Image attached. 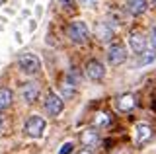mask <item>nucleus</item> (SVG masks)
<instances>
[{
	"instance_id": "f3484780",
	"label": "nucleus",
	"mask_w": 156,
	"mask_h": 154,
	"mask_svg": "<svg viewBox=\"0 0 156 154\" xmlns=\"http://www.w3.org/2000/svg\"><path fill=\"white\" fill-rule=\"evenodd\" d=\"M136 57H140V59H139V65H140V66L150 65V62L156 59V49H150V51H146V49H144L143 53H139Z\"/></svg>"
},
{
	"instance_id": "f257e3e1",
	"label": "nucleus",
	"mask_w": 156,
	"mask_h": 154,
	"mask_svg": "<svg viewBox=\"0 0 156 154\" xmlns=\"http://www.w3.org/2000/svg\"><path fill=\"white\" fill-rule=\"evenodd\" d=\"M66 37L74 45H84L90 39V30H88V26L82 20H72L66 26Z\"/></svg>"
},
{
	"instance_id": "ddd939ff",
	"label": "nucleus",
	"mask_w": 156,
	"mask_h": 154,
	"mask_svg": "<svg viewBox=\"0 0 156 154\" xmlns=\"http://www.w3.org/2000/svg\"><path fill=\"white\" fill-rule=\"evenodd\" d=\"M125 8H127V12H129L131 16H140V14L146 12L148 2H146V0H127Z\"/></svg>"
},
{
	"instance_id": "423d86ee",
	"label": "nucleus",
	"mask_w": 156,
	"mask_h": 154,
	"mask_svg": "<svg viewBox=\"0 0 156 154\" xmlns=\"http://www.w3.org/2000/svg\"><path fill=\"white\" fill-rule=\"evenodd\" d=\"M146 45H148V39H146L144 31L140 30V27H135V30L129 31V49L133 51L135 55L143 53L146 49Z\"/></svg>"
},
{
	"instance_id": "412c9836",
	"label": "nucleus",
	"mask_w": 156,
	"mask_h": 154,
	"mask_svg": "<svg viewBox=\"0 0 156 154\" xmlns=\"http://www.w3.org/2000/svg\"><path fill=\"white\" fill-rule=\"evenodd\" d=\"M72 148H74V142H70V141H68V142H65V144L61 146V150H58V154H68V152L72 150Z\"/></svg>"
},
{
	"instance_id": "9b49d317",
	"label": "nucleus",
	"mask_w": 156,
	"mask_h": 154,
	"mask_svg": "<svg viewBox=\"0 0 156 154\" xmlns=\"http://www.w3.org/2000/svg\"><path fill=\"white\" fill-rule=\"evenodd\" d=\"M94 35L100 43H109L113 39V27L107 22H98L96 27H94Z\"/></svg>"
},
{
	"instance_id": "9d476101",
	"label": "nucleus",
	"mask_w": 156,
	"mask_h": 154,
	"mask_svg": "<svg viewBox=\"0 0 156 154\" xmlns=\"http://www.w3.org/2000/svg\"><path fill=\"white\" fill-rule=\"evenodd\" d=\"M107 61L113 66H119L127 61V49L123 43H113V45L107 49Z\"/></svg>"
},
{
	"instance_id": "f8f14e48",
	"label": "nucleus",
	"mask_w": 156,
	"mask_h": 154,
	"mask_svg": "<svg viewBox=\"0 0 156 154\" xmlns=\"http://www.w3.org/2000/svg\"><path fill=\"white\" fill-rule=\"evenodd\" d=\"M80 141H82V144H84V146H88V148H96L98 144H100V141H101L98 127L84 129V131H82V135H80Z\"/></svg>"
},
{
	"instance_id": "2eb2a0df",
	"label": "nucleus",
	"mask_w": 156,
	"mask_h": 154,
	"mask_svg": "<svg viewBox=\"0 0 156 154\" xmlns=\"http://www.w3.org/2000/svg\"><path fill=\"white\" fill-rule=\"evenodd\" d=\"M94 125L96 127H109L111 125V115L107 111H98L94 117Z\"/></svg>"
},
{
	"instance_id": "aec40b11",
	"label": "nucleus",
	"mask_w": 156,
	"mask_h": 154,
	"mask_svg": "<svg viewBox=\"0 0 156 154\" xmlns=\"http://www.w3.org/2000/svg\"><path fill=\"white\" fill-rule=\"evenodd\" d=\"M98 2L100 0H78V4L84 8H94V6H98Z\"/></svg>"
},
{
	"instance_id": "7ed1b4c3",
	"label": "nucleus",
	"mask_w": 156,
	"mask_h": 154,
	"mask_svg": "<svg viewBox=\"0 0 156 154\" xmlns=\"http://www.w3.org/2000/svg\"><path fill=\"white\" fill-rule=\"evenodd\" d=\"M18 68L23 72L26 76H35L39 70H41V62L35 55L31 53H23V55L18 57Z\"/></svg>"
},
{
	"instance_id": "20e7f679",
	"label": "nucleus",
	"mask_w": 156,
	"mask_h": 154,
	"mask_svg": "<svg viewBox=\"0 0 156 154\" xmlns=\"http://www.w3.org/2000/svg\"><path fill=\"white\" fill-rule=\"evenodd\" d=\"M154 138V127L150 123H136L133 131V142L135 146H144L146 142H150Z\"/></svg>"
},
{
	"instance_id": "a211bd4d",
	"label": "nucleus",
	"mask_w": 156,
	"mask_h": 154,
	"mask_svg": "<svg viewBox=\"0 0 156 154\" xmlns=\"http://www.w3.org/2000/svg\"><path fill=\"white\" fill-rule=\"evenodd\" d=\"M62 80H65V82H68V84H72V86H78V84H80V76H78V72H76L74 68L68 70Z\"/></svg>"
},
{
	"instance_id": "1a4fd4ad",
	"label": "nucleus",
	"mask_w": 156,
	"mask_h": 154,
	"mask_svg": "<svg viewBox=\"0 0 156 154\" xmlns=\"http://www.w3.org/2000/svg\"><path fill=\"white\" fill-rule=\"evenodd\" d=\"M62 109H65V102H62V98L55 92H51L47 96L45 100V111L51 115V117H58V115L62 113Z\"/></svg>"
},
{
	"instance_id": "4468645a",
	"label": "nucleus",
	"mask_w": 156,
	"mask_h": 154,
	"mask_svg": "<svg viewBox=\"0 0 156 154\" xmlns=\"http://www.w3.org/2000/svg\"><path fill=\"white\" fill-rule=\"evenodd\" d=\"M14 102V94L10 88H0V111L8 109Z\"/></svg>"
},
{
	"instance_id": "39448f33",
	"label": "nucleus",
	"mask_w": 156,
	"mask_h": 154,
	"mask_svg": "<svg viewBox=\"0 0 156 154\" xmlns=\"http://www.w3.org/2000/svg\"><path fill=\"white\" fill-rule=\"evenodd\" d=\"M39 96H41V86L37 82H23L20 86V98L23 103L33 105L39 100Z\"/></svg>"
},
{
	"instance_id": "b1692460",
	"label": "nucleus",
	"mask_w": 156,
	"mask_h": 154,
	"mask_svg": "<svg viewBox=\"0 0 156 154\" xmlns=\"http://www.w3.org/2000/svg\"><path fill=\"white\" fill-rule=\"evenodd\" d=\"M2 131H4V117L0 115V135H2Z\"/></svg>"
},
{
	"instance_id": "6ab92c4d",
	"label": "nucleus",
	"mask_w": 156,
	"mask_h": 154,
	"mask_svg": "<svg viewBox=\"0 0 156 154\" xmlns=\"http://www.w3.org/2000/svg\"><path fill=\"white\" fill-rule=\"evenodd\" d=\"M61 88H62V94H65V98H70L72 94H74V90H76V86H72V84H68L62 80V84H61Z\"/></svg>"
},
{
	"instance_id": "dca6fc26",
	"label": "nucleus",
	"mask_w": 156,
	"mask_h": 154,
	"mask_svg": "<svg viewBox=\"0 0 156 154\" xmlns=\"http://www.w3.org/2000/svg\"><path fill=\"white\" fill-rule=\"evenodd\" d=\"M123 22H125V14L121 10H111L107 14V23L109 26H121Z\"/></svg>"
},
{
	"instance_id": "4be33fe9",
	"label": "nucleus",
	"mask_w": 156,
	"mask_h": 154,
	"mask_svg": "<svg viewBox=\"0 0 156 154\" xmlns=\"http://www.w3.org/2000/svg\"><path fill=\"white\" fill-rule=\"evenodd\" d=\"M150 43H152V49H156V27L150 30Z\"/></svg>"
},
{
	"instance_id": "393cba45",
	"label": "nucleus",
	"mask_w": 156,
	"mask_h": 154,
	"mask_svg": "<svg viewBox=\"0 0 156 154\" xmlns=\"http://www.w3.org/2000/svg\"><path fill=\"white\" fill-rule=\"evenodd\" d=\"M78 154H90V150H82V152H78Z\"/></svg>"
},
{
	"instance_id": "6e6552de",
	"label": "nucleus",
	"mask_w": 156,
	"mask_h": 154,
	"mask_svg": "<svg viewBox=\"0 0 156 154\" xmlns=\"http://www.w3.org/2000/svg\"><path fill=\"white\" fill-rule=\"evenodd\" d=\"M84 74L90 80H94V82H100L105 76V66L98 59H90V61H86V65H84Z\"/></svg>"
},
{
	"instance_id": "f03ea898",
	"label": "nucleus",
	"mask_w": 156,
	"mask_h": 154,
	"mask_svg": "<svg viewBox=\"0 0 156 154\" xmlns=\"http://www.w3.org/2000/svg\"><path fill=\"white\" fill-rule=\"evenodd\" d=\"M139 94L135 92H125V94H119L117 98L113 100V107L117 109L119 113H131L133 109L139 107Z\"/></svg>"
},
{
	"instance_id": "5701e85b",
	"label": "nucleus",
	"mask_w": 156,
	"mask_h": 154,
	"mask_svg": "<svg viewBox=\"0 0 156 154\" xmlns=\"http://www.w3.org/2000/svg\"><path fill=\"white\" fill-rule=\"evenodd\" d=\"M58 4H61L62 8H72V4H74V0H58Z\"/></svg>"
},
{
	"instance_id": "0eeeda50",
	"label": "nucleus",
	"mask_w": 156,
	"mask_h": 154,
	"mask_svg": "<svg viewBox=\"0 0 156 154\" xmlns=\"http://www.w3.org/2000/svg\"><path fill=\"white\" fill-rule=\"evenodd\" d=\"M43 131H45V119L39 117V115H31L23 125V133L33 138H39L43 135Z\"/></svg>"
}]
</instances>
